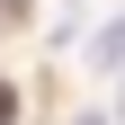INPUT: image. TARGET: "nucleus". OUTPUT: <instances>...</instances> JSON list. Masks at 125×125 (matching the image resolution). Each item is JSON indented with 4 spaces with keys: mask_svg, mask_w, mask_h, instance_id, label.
Here are the masks:
<instances>
[{
    "mask_svg": "<svg viewBox=\"0 0 125 125\" xmlns=\"http://www.w3.org/2000/svg\"><path fill=\"white\" fill-rule=\"evenodd\" d=\"M72 125H107V116H98V107H89V116H72Z\"/></svg>",
    "mask_w": 125,
    "mask_h": 125,
    "instance_id": "2",
    "label": "nucleus"
},
{
    "mask_svg": "<svg viewBox=\"0 0 125 125\" xmlns=\"http://www.w3.org/2000/svg\"><path fill=\"white\" fill-rule=\"evenodd\" d=\"M89 62L98 72H125V9H107V27L89 36Z\"/></svg>",
    "mask_w": 125,
    "mask_h": 125,
    "instance_id": "1",
    "label": "nucleus"
}]
</instances>
